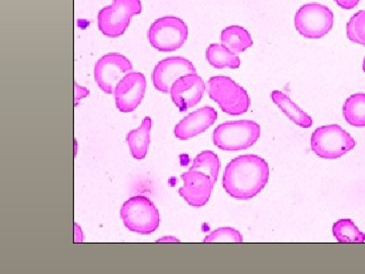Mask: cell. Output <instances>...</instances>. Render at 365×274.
Here are the masks:
<instances>
[{
    "label": "cell",
    "instance_id": "6da1fadb",
    "mask_svg": "<svg viewBox=\"0 0 365 274\" xmlns=\"http://www.w3.org/2000/svg\"><path fill=\"white\" fill-rule=\"evenodd\" d=\"M268 163L257 155H244L230 161L222 177L228 196L237 201H249L265 188L269 181Z\"/></svg>",
    "mask_w": 365,
    "mask_h": 274
},
{
    "label": "cell",
    "instance_id": "7a4b0ae2",
    "mask_svg": "<svg viewBox=\"0 0 365 274\" xmlns=\"http://www.w3.org/2000/svg\"><path fill=\"white\" fill-rule=\"evenodd\" d=\"M209 98L220 106V109L232 116L248 112L251 98L248 91L228 76H212L206 83Z\"/></svg>",
    "mask_w": 365,
    "mask_h": 274
},
{
    "label": "cell",
    "instance_id": "3957f363",
    "mask_svg": "<svg viewBox=\"0 0 365 274\" xmlns=\"http://www.w3.org/2000/svg\"><path fill=\"white\" fill-rule=\"evenodd\" d=\"M261 136V126L252 120H237L218 125L213 131V143L220 150L244 151L251 148Z\"/></svg>",
    "mask_w": 365,
    "mask_h": 274
},
{
    "label": "cell",
    "instance_id": "277c9868",
    "mask_svg": "<svg viewBox=\"0 0 365 274\" xmlns=\"http://www.w3.org/2000/svg\"><path fill=\"white\" fill-rule=\"evenodd\" d=\"M120 215L125 227L137 234L150 235L160 227V211L146 196H136L125 201Z\"/></svg>",
    "mask_w": 365,
    "mask_h": 274
},
{
    "label": "cell",
    "instance_id": "5b68a950",
    "mask_svg": "<svg viewBox=\"0 0 365 274\" xmlns=\"http://www.w3.org/2000/svg\"><path fill=\"white\" fill-rule=\"evenodd\" d=\"M141 11V0H113L110 6L98 11V30L106 37H121L130 25L132 18Z\"/></svg>",
    "mask_w": 365,
    "mask_h": 274
},
{
    "label": "cell",
    "instance_id": "8992f818",
    "mask_svg": "<svg viewBox=\"0 0 365 274\" xmlns=\"http://www.w3.org/2000/svg\"><path fill=\"white\" fill-rule=\"evenodd\" d=\"M312 150L318 157L335 160L349 153L356 146L354 138L340 125H325L314 131Z\"/></svg>",
    "mask_w": 365,
    "mask_h": 274
},
{
    "label": "cell",
    "instance_id": "52a82bcc",
    "mask_svg": "<svg viewBox=\"0 0 365 274\" xmlns=\"http://www.w3.org/2000/svg\"><path fill=\"white\" fill-rule=\"evenodd\" d=\"M148 38L158 51H176L188 39V26L178 16H163L151 24Z\"/></svg>",
    "mask_w": 365,
    "mask_h": 274
},
{
    "label": "cell",
    "instance_id": "ba28073f",
    "mask_svg": "<svg viewBox=\"0 0 365 274\" xmlns=\"http://www.w3.org/2000/svg\"><path fill=\"white\" fill-rule=\"evenodd\" d=\"M294 26L302 37L321 39L333 29V11L323 4H304L295 14Z\"/></svg>",
    "mask_w": 365,
    "mask_h": 274
},
{
    "label": "cell",
    "instance_id": "9c48e42d",
    "mask_svg": "<svg viewBox=\"0 0 365 274\" xmlns=\"http://www.w3.org/2000/svg\"><path fill=\"white\" fill-rule=\"evenodd\" d=\"M132 71V62L123 54L108 53L96 64L95 81L101 90L111 95L118 83Z\"/></svg>",
    "mask_w": 365,
    "mask_h": 274
},
{
    "label": "cell",
    "instance_id": "30bf717a",
    "mask_svg": "<svg viewBox=\"0 0 365 274\" xmlns=\"http://www.w3.org/2000/svg\"><path fill=\"white\" fill-rule=\"evenodd\" d=\"M146 78L141 72L132 71L118 83L114 91L115 103L122 113L135 111L143 102L146 91Z\"/></svg>",
    "mask_w": 365,
    "mask_h": 274
},
{
    "label": "cell",
    "instance_id": "8fae6325",
    "mask_svg": "<svg viewBox=\"0 0 365 274\" xmlns=\"http://www.w3.org/2000/svg\"><path fill=\"white\" fill-rule=\"evenodd\" d=\"M196 73L195 66L190 60L181 56H173L158 62L153 71V86L163 93H170L173 83L186 76Z\"/></svg>",
    "mask_w": 365,
    "mask_h": 274
},
{
    "label": "cell",
    "instance_id": "7c38bea8",
    "mask_svg": "<svg viewBox=\"0 0 365 274\" xmlns=\"http://www.w3.org/2000/svg\"><path fill=\"white\" fill-rule=\"evenodd\" d=\"M206 85L197 73L186 74L173 83L170 95L180 111L191 109L202 100Z\"/></svg>",
    "mask_w": 365,
    "mask_h": 274
},
{
    "label": "cell",
    "instance_id": "4fadbf2b",
    "mask_svg": "<svg viewBox=\"0 0 365 274\" xmlns=\"http://www.w3.org/2000/svg\"><path fill=\"white\" fill-rule=\"evenodd\" d=\"M181 178L184 184L179 189L180 196L193 208L205 206L212 194V180L200 171L193 170L182 173Z\"/></svg>",
    "mask_w": 365,
    "mask_h": 274
},
{
    "label": "cell",
    "instance_id": "5bb4252c",
    "mask_svg": "<svg viewBox=\"0 0 365 274\" xmlns=\"http://www.w3.org/2000/svg\"><path fill=\"white\" fill-rule=\"evenodd\" d=\"M217 120V112L212 107L200 108L182 118L175 127V136L180 141H188L207 131Z\"/></svg>",
    "mask_w": 365,
    "mask_h": 274
},
{
    "label": "cell",
    "instance_id": "9a60e30c",
    "mask_svg": "<svg viewBox=\"0 0 365 274\" xmlns=\"http://www.w3.org/2000/svg\"><path fill=\"white\" fill-rule=\"evenodd\" d=\"M153 127V120L145 117L138 128L133 129L127 134L126 141L132 157L136 160H143L148 155L150 144V132Z\"/></svg>",
    "mask_w": 365,
    "mask_h": 274
},
{
    "label": "cell",
    "instance_id": "2e32d148",
    "mask_svg": "<svg viewBox=\"0 0 365 274\" xmlns=\"http://www.w3.org/2000/svg\"><path fill=\"white\" fill-rule=\"evenodd\" d=\"M271 98L274 104L277 105L281 111L284 113L294 124L299 125L302 128H311L313 125L312 117L302 111L287 95L280 91H273L271 93Z\"/></svg>",
    "mask_w": 365,
    "mask_h": 274
},
{
    "label": "cell",
    "instance_id": "e0dca14e",
    "mask_svg": "<svg viewBox=\"0 0 365 274\" xmlns=\"http://www.w3.org/2000/svg\"><path fill=\"white\" fill-rule=\"evenodd\" d=\"M206 59L211 66L217 69H237L241 66V59L237 53L223 44H211L206 49Z\"/></svg>",
    "mask_w": 365,
    "mask_h": 274
},
{
    "label": "cell",
    "instance_id": "ac0fdd59",
    "mask_svg": "<svg viewBox=\"0 0 365 274\" xmlns=\"http://www.w3.org/2000/svg\"><path fill=\"white\" fill-rule=\"evenodd\" d=\"M222 44L227 46L232 52L242 53L253 46L251 34L244 26L232 25L227 26L220 35Z\"/></svg>",
    "mask_w": 365,
    "mask_h": 274
},
{
    "label": "cell",
    "instance_id": "d6986e66",
    "mask_svg": "<svg viewBox=\"0 0 365 274\" xmlns=\"http://www.w3.org/2000/svg\"><path fill=\"white\" fill-rule=\"evenodd\" d=\"M343 116L352 126L365 127V93H354L345 101Z\"/></svg>",
    "mask_w": 365,
    "mask_h": 274
},
{
    "label": "cell",
    "instance_id": "ffe728a7",
    "mask_svg": "<svg viewBox=\"0 0 365 274\" xmlns=\"http://www.w3.org/2000/svg\"><path fill=\"white\" fill-rule=\"evenodd\" d=\"M220 166L222 165H220V158L215 153L211 151H204L194 158L190 170L200 171L207 175L215 184L217 181Z\"/></svg>",
    "mask_w": 365,
    "mask_h": 274
},
{
    "label": "cell",
    "instance_id": "44dd1931",
    "mask_svg": "<svg viewBox=\"0 0 365 274\" xmlns=\"http://www.w3.org/2000/svg\"><path fill=\"white\" fill-rule=\"evenodd\" d=\"M334 237L339 243H364L365 234L360 232L350 218H343L333 225Z\"/></svg>",
    "mask_w": 365,
    "mask_h": 274
},
{
    "label": "cell",
    "instance_id": "7402d4cb",
    "mask_svg": "<svg viewBox=\"0 0 365 274\" xmlns=\"http://www.w3.org/2000/svg\"><path fill=\"white\" fill-rule=\"evenodd\" d=\"M346 33L351 42L365 46V11L353 14L346 26Z\"/></svg>",
    "mask_w": 365,
    "mask_h": 274
},
{
    "label": "cell",
    "instance_id": "603a6c76",
    "mask_svg": "<svg viewBox=\"0 0 365 274\" xmlns=\"http://www.w3.org/2000/svg\"><path fill=\"white\" fill-rule=\"evenodd\" d=\"M204 243H242V235L239 230L234 228L225 227L213 230L210 234L206 235L203 240Z\"/></svg>",
    "mask_w": 365,
    "mask_h": 274
},
{
    "label": "cell",
    "instance_id": "cb8c5ba5",
    "mask_svg": "<svg viewBox=\"0 0 365 274\" xmlns=\"http://www.w3.org/2000/svg\"><path fill=\"white\" fill-rule=\"evenodd\" d=\"M90 95V91L86 88L85 86L78 85V81L74 83V101H76V106L78 105V102L83 98L88 97Z\"/></svg>",
    "mask_w": 365,
    "mask_h": 274
},
{
    "label": "cell",
    "instance_id": "d4e9b609",
    "mask_svg": "<svg viewBox=\"0 0 365 274\" xmlns=\"http://www.w3.org/2000/svg\"><path fill=\"white\" fill-rule=\"evenodd\" d=\"M343 9H353L359 6L360 0H334Z\"/></svg>",
    "mask_w": 365,
    "mask_h": 274
},
{
    "label": "cell",
    "instance_id": "484cf974",
    "mask_svg": "<svg viewBox=\"0 0 365 274\" xmlns=\"http://www.w3.org/2000/svg\"><path fill=\"white\" fill-rule=\"evenodd\" d=\"M74 235H76V237H74V241L76 243H81L83 242V230H81V228L79 227L78 223H74Z\"/></svg>",
    "mask_w": 365,
    "mask_h": 274
},
{
    "label": "cell",
    "instance_id": "4316f807",
    "mask_svg": "<svg viewBox=\"0 0 365 274\" xmlns=\"http://www.w3.org/2000/svg\"><path fill=\"white\" fill-rule=\"evenodd\" d=\"M158 243H180L179 239L175 237V235H165V237L160 238V239L157 240Z\"/></svg>",
    "mask_w": 365,
    "mask_h": 274
},
{
    "label": "cell",
    "instance_id": "83f0119b",
    "mask_svg": "<svg viewBox=\"0 0 365 274\" xmlns=\"http://www.w3.org/2000/svg\"><path fill=\"white\" fill-rule=\"evenodd\" d=\"M362 67H364V71L365 72V57H364V66H362Z\"/></svg>",
    "mask_w": 365,
    "mask_h": 274
}]
</instances>
